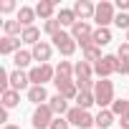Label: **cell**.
<instances>
[{
  "label": "cell",
  "mask_w": 129,
  "mask_h": 129,
  "mask_svg": "<svg viewBox=\"0 0 129 129\" xmlns=\"http://www.w3.org/2000/svg\"><path fill=\"white\" fill-rule=\"evenodd\" d=\"M101 58H104V56H101V48H99V46H89V48L81 51V61L91 63V66H94L96 61H101Z\"/></svg>",
  "instance_id": "obj_21"
},
{
  "label": "cell",
  "mask_w": 129,
  "mask_h": 129,
  "mask_svg": "<svg viewBox=\"0 0 129 129\" xmlns=\"http://www.w3.org/2000/svg\"><path fill=\"white\" fill-rule=\"evenodd\" d=\"M53 119H56L53 109H51L48 104H43V106H36V109H33V116H30V124H33V129H51Z\"/></svg>",
  "instance_id": "obj_6"
},
{
  "label": "cell",
  "mask_w": 129,
  "mask_h": 129,
  "mask_svg": "<svg viewBox=\"0 0 129 129\" xmlns=\"http://www.w3.org/2000/svg\"><path fill=\"white\" fill-rule=\"evenodd\" d=\"M111 111H114V116H124V114H129V99H116V101L111 104Z\"/></svg>",
  "instance_id": "obj_27"
},
{
  "label": "cell",
  "mask_w": 129,
  "mask_h": 129,
  "mask_svg": "<svg viewBox=\"0 0 129 129\" xmlns=\"http://www.w3.org/2000/svg\"><path fill=\"white\" fill-rule=\"evenodd\" d=\"M114 111L111 109H99V114H96V129H109L111 124H114Z\"/></svg>",
  "instance_id": "obj_18"
},
{
  "label": "cell",
  "mask_w": 129,
  "mask_h": 129,
  "mask_svg": "<svg viewBox=\"0 0 129 129\" xmlns=\"http://www.w3.org/2000/svg\"><path fill=\"white\" fill-rule=\"evenodd\" d=\"M51 129H71V124H69V119H66V116H56V119H53V124H51Z\"/></svg>",
  "instance_id": "obj_30"
},
{
  "label": "cell",
  "mask_w": 129,
  "mask_h": 129,
  "mask_svg": "<svg viewBox=\"0 0 129 129\" xmlns=\"http://www.w3.org/2000/svg\"><path fill=\"white\" fill-rule=\"evenodd\" d=\"M114 25H116V28H121V30L126 33V30H129V13H116Z\"/></svg>",
  "instance_id": "obj_29"
},
{
  "label": "cell",
  "mask_w": 129,
  "mask_h": 129,
  "mask_svg": "<svg viewBox=\"0 0 129 129\" xmlns=\"http://www.w3.org/2000/svg\"><path fill=\"white\" fill-rule=\"evenodd\" d=\"M20 43H23V38L3 36V38H0V53H3V56H15L18 51H23V48H20Z\"/></svg>",
  "instance_id": "obj_12"
},
{
  "label": "cell",
  "mask_w": 129,
  "mask_h": 129,
  "mask_svg": "<svg viewBox=\"0 0 129 129\" xmlns=\"http://www.w3.org/2000/svg\"><path fill=\"white\" fill-rule=\"evenodd\" d=\"M116 56H119L121 61H129V43H126V41H124V43L119 46V51H116Z\"/></svg>",
  "instance_id": "obj_33"
},
{
  "label": "cell",
  "mask_w": 129,
  "mask_h": 129,
  "mask_svg": "<svg viewBox=\"0 0 129 129\" xmlns=\"http://www.w3.org/2000/svg\"><path fill=\"white\" fill-rule=\"evenodd\" d=\"M56 79L66 81V79H74V63L71 61H61L56 66Z\"/></svg>",
  "instance_id": "obj_22"
},
{
  "label": "cell",
  "mask_w": 129,
  "mask_h": 129,
  "mask_svg": "<svg viewBox=\"0 0 129 129\" xmlns=\"http://www.w3.org/2000/svg\"><path fill=\"white\" fill-rule=\"evenodd\" d=\"M114 8H119V13H126V10H129V0H116Z\"/></svg>",
  "instance_id": "obj_34"
},
{
  "label": "cell",
  "mask_w": 129,
  "mask_h": 129,
  "mask_svg": "<svg viewBox=\"0 0 129 129\" xmlns=\"http://www.w3.org/2000/svg\"><path fill=\"white\" fill-rule=\"evenodd\" d=\"M74 13H76L79 20H94L96 5L91 3V0H76V3H74Z\"/></svg>",
  "instance_id": "obj_9"
},
{
  "label": "cell",
  "mask_w": 129,
  "mask_h": 129,
  "mask_svg": "<svg viewBox=\"0 0 129 129\" xmlns=\"http://www.w3.org/2000/svg\"><path fill=\"white\" fill-rule=\"evenodd\" d=\"M36 15L41 20H53L58 13H56V3L53 0H41V3L36 5Z\"/></svg>",
  "instance_id": "obj_13"
},
{
  "label": "cell",
  "mask_w": 129,
  "mask_h": 129,
  "mask_svg": "<svg viewBox=\"0 0 129 129\" xmlns=\"http://www.w3.org/2000/svg\"><path fill=\"white\" fill-rule=\"evenodd\" d=\"M91 38H94V46H99V48L101 46H109L111 43V30L109 28H96Z\"/></svg>",
  "instance_id": "obj_23"
},
{
  "label": "cell",
  "mask_w": 129,
  "mask_h": 129,
  "mask_svg": "<svg viewBox=\"0 0 129 129\" xmlns=\"http://www.w3.org/2000/svg\"><path fill=\"white\" fill-rule=\"evenodd\" d=\"M116 74H121V76L129 74V61H121L119 56H116Z\"/></svg>",
  "instance_id": "obj_32"
},
{
  "label": "cell",
  "mask_w": 129,
  "mask_h": 129,
  "mask_svg": "<svg viewBox=\"0 0 129 129\" xmlns=\"http://www.w3.org/2000/svg\"><path fill=\"white\" fill-rule=\"evenodd\" d=\"M124 41H126V43H129V30H126V33H124Z\"/></svg>",
  "instance_id": "obj_38"
},
{
  "label": "cell",
  "mask_w": 129,
  "mask_h": 129,
  "mask_svg": "<svg viewBox=\"0 0 129 129\" xmlns=\"http://www.w3.org/2000/svg\"><path fill=\"white\" fill-rule=\"evenodd\" d=\"M66 119L76 129H91V126H96V116H91L86 109H79V106H71L69 114H66Z\"/></svg>",
  "instance_id": "obj_3"
},
{
  "label": "cell",
  "mask_w": 129,
  "mask_h": 129,
  "mask_svg": "<svg viewBox=\"0 0 129 129\" xmlns=\"http://www.w3.org/2000/svg\"><path fill=\"white\" fill-rule=\"evenodd\" d=\"M0 101H3V109H15L18 104H20V91H5V94H0Z\"/></svg>",
  "instance_id": "obj_19"
},
{
  "label": "cell",
  "mask_w": 129,
  "mask_h": 129,
  "mask_svg": "<svg viewBox=\"0 0 129 129\" xmlns=\"http://www.w3.org/2000/svg\"><path fill=\"white\" fill-rule=\"evenodd\" d=\"M53 86H56V94H61L63 99H74L76 101V96H79V86H76V81L74 79H66V81H61V79H56L53 81Z\"/></svg>",
  "instance_id": "obj_8"
},
{
  "label": "cell",
  "mask_w": 129,
  "mask_h": 129,
  "mask_svg": "<svg viewBox=\"0 0 129 129\" xmlns=\"http://www.w3.org/2000/svg\"><path fill=\"white\" fill-rule=\"evenodd\" d=\"M30 86L33 84H30V76L25 71H20V69L10 71V89L13 91H23V89H30Z\"/></svg>",
  "instance_id": "obj_11"
},
{
  "label": "cell",
  "mask_w": 129,
  "mask_h": 129,
  "mask_svg": "<svg viewBox=\"0 0 129 129\" xmlns=\"http://www.w3.org/2000/svg\"><path fill=\"white\" fill-rule=\"evenodd\" d=\"M15 20H20V25H23V28H30V25H33V20H36V8H30V5H20V8H18Z\"/></svg>",
  "instance_id": "obj_17"
},
{
  "label": "cell",
  "mask_w": 129,
  "mask_h": 129,
  "mask_svg": "<svg viewBox=\"0 0 129 129\" xmlns=\"http://www.w3.org/2000/svg\"><path fill=\"white\" fill-rule=\"evenodd\" d=\"M23 43H28V46H36V43H41V30L36 28V25H30V28H25L23 30Z\"/></svg>",
  "instance_id": "obj_26"
},
{
  "label": "cell",
  "mask_w": 129,
  "mask_h": 129,
  "mask_svg": "<svg viewBox=\"0 0 129 129\" xmlns=\"http://www.w3.org/2000/svg\"><path fill=\"white\" fill-rule=\"evenodd\" d=\"M28 101H33L36 106H43V104H48L51 99H48V91H46V86H30V89H28Z\"/></svg>",
  "instance_id": "obj_14"
},
{
  "label": "cell",
  "mask_w": 129,
  "mask_h": 129,
  "mask_svg": "<svg viewBox=\"0 0 129 129\" xmlns=\"http://www.w3.org/2000/svg\"><path fill=\"white\" fill-rule=\"evenodd\" d=\"M94 104H96L94 91H79V96H76V106L79 109H86L89 111V106H94Z\"/></svg>",
  "instance_id": "obj_25"
},
{
  "label": "cell",
  "mask_w": 129,
  "mask_h": 129,
  "mask_svg": "<svg viewBox=\"0 0 129 129\" xmlns=\"http://www.w3.org/2000/svg\"><path fill=\"white\" fill-rule=\"evenodd\" d=\"M56 20L61 23V28H74V25L79 23V18H76L74 8H61V10H58V15H56Z\"/></svg>",
  "instance_id": "obj_15"
},
{
  "label": "cell",
  "mask_w": 129,
  "mask_h": 129,
  "mask_svg": "<svg viewBox=\"0 0 129 129\" xmlns=\"http://www.w3.org/2000/svg\"><path fill=\"white\" fill-rule=\"evenodd\" d=\"M48 106L53 109V114H56V116H66V114H69V109H71V106H69V99H63L61 94H56V96H51V101H48Z\"/></svg>",
  "instance_id": "obj_16"
},
{
  "label": "cell",
  "mask_w": 129,
  "mask_h": 129,
  "mask_svg": "<svg viewBox=\"0 0 129 129\" xmlns=\"http://www.w3.org/2000/svg\"><path fill=\"white\" fill-rule=\"evenodd\" d=\"M119 124H121V129H129V114L119 116Z\"/></svg>",
  "instance_id": "obj_35"
},
{
  "label": "cell",
  "mask_w": 129,
  "mask_h": 129,
  "mask_svg": "<svg viewBox=\"0 0 129 129\" xmlns=\"http://www.w3.org/2000/svg\"><path fill=\"white\" fill-rule=\"evenodd\" d=\"M114 18H116V8H114V3H109V0H101V3L96 5L94 23H96L99 28H109V25L114 23Z\"/></svg>",
  "instance_id": "obj_5"
},
{
  "label": "cell",
  "mask_w": 129,
  "mask_h": 129,
  "mask_svg": "<svg viewBox=\"0 0 129 129\" xmlns=\"http://www.w3.org/2000/svg\"><path fill=\"white\" fill-rule=\"evenodd\" d=\"M30 53H33V61H38V63H48L51 56H53V46H51L48 41H41V43H36V46L30 48Z\"/></svg>",
  "instance_id": "obj_10"
},
{
  "label": "cell",
  "mask_w": 129,
  "mask_h": 129,
  "mask_svg": "<svg viewBox=\"0 0 129 129\" xmlns=\"http://www.w3.org/2000/svg\"><path fill=\"white\" fill-rule=\"evenodd\" d=\"M0 121H3V126L10 124V121H8V109H0Z\"/></svg>",
  "instance_id": "obj_36"
},
{
  "label": "cell",
  "mask_w": 129,
  "mask_h": 129,
  "mask_svg": "<svg viewBox=\"0 0 129 129\" xmlns=\"http://www.w3.org/2000/svg\"><path fill=\"white\" fill-rule=\"evenodd\" d=\"M18 5H15V0H3V3H0V13L3 15H8V13H13Z\"/></svg>",
  "instance_id": "obj_31"
},
{
  "label": "cell",
  "mask_w": 129,
  "mask_h": 129,
  "mask_svg": "<svg viewBox=\"0 0 129 129\" xmlns=\"http://www.w3.org/2000/svg\"><path fill=\"white\" fill-rule=\"evenodd\" d=\"M51 41H53V48H56L61 56H66V58H71V56L76 53V48H79V43L74 41V36H71V33H66V30L56 33Z\"/></svg>",
  "instance_id": "obj_4"
},
{
  "label": "cell",
  "mask_w": 129,
  "mask_h": 129,
  "mask_svg": "<svg viewBox=\"0 0 129 129\" xmlns=\"http://www.w3.org/2000/svg\"><path fill=\"white\" fill-rule=\"evenodd\" d=\"M28 76H30L33 86H46L48 81H56V66H51V63H38V66H33L28 71Z\"/></svg>",
  "instance_id": "obj_2"
},
{
  "label": "cell",
  "mask_w": 129,
  "mask_h": 129,
  "mask_svg": "<svg viewBox=\"0 0 129 129\" xmlns=\"http://www.w3.org/2000/svg\"><path fill=\"white\" fill-rule=\"evenodd\" d=\"M3 30H5V36H10V38H20L23 36V25H20V20H3Z\"/></svg>",
  "instance_id": "obj_20"
},
{
  "label": "cell",
  "mask_w": 129,
  "mask_h": 129,
  "mask_svg": "<svg viewBox=\"0 0 129 129\" xmlns=\"http://www.w3.org/2000/svg\"><path fill=\"white\" fill-rule=\"evenodd\" d=\"M43 30H46V33H48L51 38H53V36H56V33H61L63 28H61V23H58V20L53 18V20H46V23H43Z\"/></svg>",
  "instance_id": "obj_28"
},
{
  "label": "cell",
  "mask_w": 129,
  "mask_h": 129,
  "mask_svg": "<svg viewBox=\"0 0 129 129\" xmlns=\"http://www.w3.org/2000/svg\"><path fill=\"white\" fill-rule=\"evenodd\" d=\"M0 129H20L18 124H5V126H0Z\"/></svg>",
  "instance_id": "obj_37"
},
{
  "label": "cell",
  "mask_w": 129,
  "mask_h": 129,
  "mask_svg": "<svg viewBox=\"0 0 129 129\" xmlns=\"http://www.w3.org/2000/svg\"><path fill=\"white\" fill-rule=\"evenodd\" d=\"M30 61H33V53H30V51H25V48H23V51H18V53L13 56L15 69H20V71H23L25 66H30Z\"/></svg>",
  "instance_id": "obj_24"
},
{
  "label": "cell",
  "mask_w": 129,
  "mask_h": 129,
  "mask_svg": "<svg viewBox=\"0 0 129 129\" xmlns=\"http://www.w3.org/2000/svg\"><path fill=\"white\" fill-rule=\"evenodd\" d=\"M94 99H96V106L99 109H111V104L116 101L114 99V81L99 79L96 86H94Z\"/></svg>",
  "instance_id": "obj_1"
},
{
  "label": "cell",
  "mask_w": 129,
  "mask_h": 129,
  "mask_svg": "<svg viewBox=\"0 0 129 129\" xmlns=\"http://www.w3.org/2000/svg\"><path fill=\"white\" fill-rule=\"evenodd\" d=\"M94 74H96L99 79H109L111 74H116V53H114V56L109 53V56H104L101 61H96V63H94Z\"/></svg>",
  "instance_id": "obj_7"
}]
</instances>
